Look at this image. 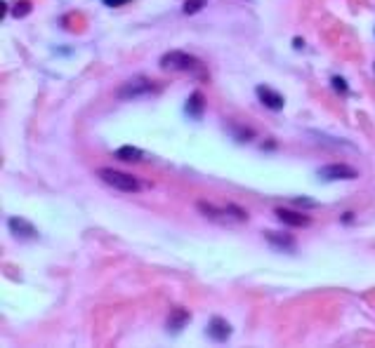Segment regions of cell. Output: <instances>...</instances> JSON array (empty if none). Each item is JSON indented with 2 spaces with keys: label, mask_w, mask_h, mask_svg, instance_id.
Instances as JSON below:
<instances>
[{
  "label": "cell",
  "mask_w": 375,
  "mask_h": 348,
  "mask_svg": "<svg viewBox=\"0 0 375 348\" xmlns=\"http://www.w3.org/2000/svg\"><path fill=\"white\" fill-rule=\"evenodd\" d=\"M208 337L212 342H227L229 337H232V325H229L225 318H210L208 322Z\"/></svg>",
  "instance_id": "6"
},
{
  "label": "cell",
  "mask_w": 375,
  "mask_h": 348,
  "mask_svg": "<svg viewBox=\"0 0 375 348\" xmlns=\"http://www.w3.org/2000/svg\"><path fill=\"white\" fill-rule=\"evenodd\" d=\"M205 3H208V0H187V3H185V14L201 12L203 7H205Z\"/></svg>",
  "instance_id": "15"
},
{
  "label": "cell",
  "mask_w": 375,
  "mask_h": 348,
  "mask_svg": "<svg viewBox=\"0 0 375 348\" xmlns=\"http://www.w3.org/2000/svg\"><path fill=\"white\" fill-rule=\"evenodd\" d=\"M351 219H354V216H351V212H344V216H342V221H344V223H349Z\"/></svg>",
  "instance_id": "18"
},
{
  "label": "cell",
  "mask_w": 375,
  "mask_h": 348,
  "mask_svg": "<svg viewBox=\"0 0 375 348\" xmlns=\"http://www.w3.org/2000/svg\"><path fill=\"white\" fill-rule=\"evenodd\" d=\"M151 92H156L154 80L144 78V75H135V78H130L120 85V88L116 90V97L118 99H137V97L151 95Z\"/></svg>",
  "instance_id": "3"
},
{
  "label": "cell",
  "mask_w": 375,
  "mask_h": 348,
  "mask_svg": "<svg viewBox=\"0 0 375 348\" xmlns=\"http://www.w3.org/2000/svg\"><path fill=\"white\" fill-rule=\"evenodd\" d=\"M267 243L272 247H277L281 252H293L295 250V241L288 233H274V231H264Z\"/></svg>",
  "instance_id": "10"
},
{
  "label": "cell",
  "mask_w": 375,
  "mask_h": 348,
  "mask_svg": "<svg viewBox=\"0 0 375 348\" xmlns=\"http://www.w3.org/2000/svg\"><path fill=\"white\" fill-rule=\"evenodd\" d=\"M373 68H375V66H373Z\"/></svg>",
  "instance_id": "19"
},
{
  "label": "cell",
  "mask_w": 375,
  "mask_h": 348,
  "mask_svg": "<svg viewBox=\"0 0 375 348\" xmlns=\"http://www.w3.org/2000/svg\"><path fill=\"white\" fill-rule=\"evenodd\" d=\"M331 83H333V88L340 92V95H347V83H344V78H340V75H333Z\"/></svg>",
  "instance_id": "16"
},
{
  "label": "cell",
  "mask_w": 375,
  "mask_h": 348,
  "mask_svg": "<svg viewBox=\"0 0 375 348\" xmlns=\"http://www.w3.org/2000/svg\"><path fill=\"white\" fill-rule=\"evenodd\" d=\"M187 322H189V311L187 308L175 306L170 311V315H168V332H170V334H178Z\"/></svg>",
  "instance_id": "11"
},
{
  "label": "cell",
  "mask_w": 375,
  "mask_h": 348,
  "mask_svg": "<svg viewBox=\"0 0 375 348\" xmlns=\"http://www.w3.org/2000/svg\"><path fill=\"white\" fill-rule=\"evenodd\" d=\"M31 10H34V5L29 3V0H19V3H14V7H12V17L24 19L26 14H31Z\"/></svg>",
  "instance_id": "14"
},
{
  "label": "cell",
  "mask_w": 375,
  "mask_h": 348,
  "mask_svg": "<svg viewBox=\"0 0 375 348\" xmlns=\"http://www.w3.org/2000/svg\"><path fill=\"white\" fill-rule=\"evenodd\" d=\"M203 108H205V99L201 92H191L189 99H187V104H185V113L189 115V118H194L198 120L203 115Z\"/></svg>",
  "instance_id": "12"
},
{
  "label": "cell",
  "mask_w": 375,
  "mask_h": 348,
  "mask_svg": "<svg viewBox=\"0 0 375 348\" xmlns=\"http://www.w3.org/2000/svg\"><path fill=\"white\" fill-rule=\"evenodd\" d=\"M257 97H260V102H262L267 108H272V111H281L283 104H286L279 92H274L272 88H267V85H260V88H257Z\"/></svg>",
  "instance_id": "7"
},
{
  "label": "cell",
  "mask_w": 375,
  "mask_h": 348,
  "mask_svg": "<svg viewBox=\"0 0 375 348\" xmlns=\"http://www.w3.org/2000/svg\"><path fill=\"white\" fill-rule=\"evenodd\" d=\"M7 226H10V231L17 238H38V231H36V226L34 223H29L26 219H21V216H12L10 221H7Z\"/></svg>",
  "instance_id": "8"
},
{
  "label": "cell",
  "mask_w": 375,
  "mask_h": 348,
  "mask_svg": "<svg viewBox=\"0 0 375 348\" xmlns=\"http://www.w3.org/2000/svg\"><path fill=\"white\" fill-rule=\"evenodd\" d=\"M198 210L205 212V216H210V219H217V221H225L227 216L232 221H246L248 219V214L241 210V207H236V205H227V207H222V210H217V207H212L208 203H198Z\"/></svg>",
  "instance_id": "4"
},
{
  "label": "cell",
  "mask_w": 375,
  "mask_h": 348,
  "mask_svg": "<svg viewBox=\"0 0 375 348\" xmlns=\"http://www.w3.org/2000/svg\"><path fill=\"white\" fill-rule=\"evenodd\" d=\"M97 176L104 184H109L111 189H116L120 193H137V191L144 189V184L137 179V176L125 174V172H118V169H111V167L97 169Z\"/></svg>",
  "instance_id": "2"
},
{
  "label": "cell",
  "mask_w": 375,
  "mask_h": 348,
  "mask_svg": "<svg viewBox=\"0 0 375 348\" xmlns=\"http://www.w3.org/2000/svg\"><path fill=\"white\" fill-rule=\"evenodd\" d=\"M158 64L163 71H170V73H189V75H196L201 80H208V71L205 66L201 64V59L191 57L189 52H165L163 57L158 59Z\"/></svg>",
  "instance_id": "1"
},
{
  "label": "cell",
  "mask_w": 375,
  "mask_h": 348,
  "mask_svg": "<svg viewBox=\"0 0 375 348\" xmlns=\"http://www.w3.org/2000/svg\"><path fill=\"white\" fill-rule=\"evenodd\" d=\"M319 176L324 181H349V179H356V169L344 165V162H333V165L321 167Z\"/></svg>",
  "instance_id": "5"
},
{
  "label": "cell",
  "mask_w": 375,
  "mask_h": 348,
  "mask_svg": "<svg viewBox=\"0 0 375 348\" xmlns=\"http://www.w3.org/2000/svg\"><path fill=\"white\" fill-rule=\"evenodd\" d=\"M102 3H104L106 7H123V5L130 3V0H102Z\"/></svg>",
  "instance_id": "17"
},
{
  "label": "cell",
  "mask_w": 375,
  "mask_h": 348,
  "mask_svg": "<svg viewBox=\"0 0 375 348\" xmlns=\"http://www.w3.org/2000/svg\"><path fill=\"white\" fill-rule=\"evenodd\" d=\"M113 156H116L118 160H123V162H137V160L144 158V153L140 149H135V146H120Z\"/></svg>",
  "instance_id": "13"
},
{
  "label": "cell",
  "mask_w": 375,
  "mask_h": 348,
  "mask_svg": "<svg viewBox=\"0 0 375 348\" xmlns=\"http://www.w3.org/2000/svg\"><path fill=\"white\" fill-rule=\"evenodd\" d=\"M277 214H279V219L283 223H288V226H295V228H304V226H309V223H312L309 216L302 214V212H293V210H283V207H279Z\"/></svg>",
  "instance_id": "9"
}]
</instances>
